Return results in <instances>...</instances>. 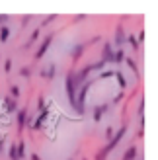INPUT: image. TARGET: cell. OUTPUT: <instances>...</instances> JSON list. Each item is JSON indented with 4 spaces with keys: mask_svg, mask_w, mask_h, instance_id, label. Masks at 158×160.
<instances>
[{
    "mask_svg": "<svg viewBox=\"0 0 158 160\" xmlns=\"http://www.w3.org/2000/svg\"><path fill=\"white\" fill-rule=\"evenodd\" d=\"M125 135H127V125H121L119 129H117V133H113V137L107 141V145H106V147H101L98 152H96V160H106V158L117 148V145H119V142L123 141Z\"/></svg>",
    "mask_w": 158,
    "mask_h": 160,
    "instance_id": "1",
    "label": "cell"
},
{
    "mask_svg": "<svg viewBox=\"0 0 158 160\" xmlns=\"http://www.w3.org/2000/svg\"><path fill=\"white\" fill-rule=\"evenodd\" d=\"M92 84H94V80L90 78V80H86L84 84L78 86V90H76V108H74V111L78 115H84V111H86V96H88Z\"/></svg>",
    "mask_w": 158,
    "mask_h": 160,
    "instance_id": "2",
    "label": "cell"
},
{
    "mask_svg": "<svg viewBox=\"0 0 158 160\" xmlns=\"http://www.w3.org/2000/svg\"><path fill=\"white\" fill-rule=\"evenodd\" d=\"M76 90H78V86H76V80H74V70H70L65 76V92H67L68 103L72 109L76 108Z\"/></svg>",
    "mask_w": 158,
    "mask_h": 160,
    "instance_id": "3",
    "label": "cell"
},
{
    "mask_svg": "<svg viewBox=\"0 0 158 160\" xmlns=\"http://www.w3.org/2000/svg\"><path fill=\"white\" fill-rule=\"evenodd\" d=\"M51 41H53V33H49V35H45L43 37V41H41V45H39V49L35 51V61H41L43 57H45V53L49 51V47H51Z\"/></svg>",
    "mask_w": 158,
    "mask_h": 160,
    "instance_id": "4",
    "label": "cell"
},
{
    "mask_svg": "<svg viewBox=\"0 0 158 160\" xmlns=\"http://www.w3.org/2000/svg\"><path fill=\"white\" fill-rule=\"evenodd\" d=\"M16 123H18V133L23 131V127L29 125V117H27V109H18L16 111Z\"/></svg>",
    "mask_w": 158,
    "mask_h": 160,
    "instance_id": "5",
    "label": "cell"
},
{
    "mask_svg": "<svg viewBox=\"0 0 158 160\" xmlns=\"http://www.w3.org/2000/svg\"><path fill=\"white\" fill-rule=\"evenodd\" d=\"M47 117H49V108H45V109L41 111V113H39V115L35 117V121H33V123H29V127H31L33 131L41 129V127L45 125V121H47Z\"/></svg>",
    "mask_w": 158,
    "mask_h": 160,
    "instance_id": "6",
    "label": "cell"
},
{
    "mask_svg": "<svg viewBox=\"0 0 158 160\" xmlns=\"http://www.w3.org/2000/svg\"><path fill=\"white\" fill-rule=\"evenodd\" d=\"M90 72H92V70H90L88 67H84V68H80V70H74L76 86H80V84H84V82H86V80H90Z\"/></svg>",
    "mask_w": 158,
    "mask_h": 160,
    "instance_id": "7",
    "label": "cell"
},
{
    "mask_svg": "<svg viewBox=\"0 0 158 160\" xmlns=\"http://www.w3.org/2000/svg\"><path fill=\"white\" fill-rule=\"evenodd\" d=\"M125 39H127L125 28H123V26H117V28H115V35H113V43H115L117 49H121V45L125 43Z\"/></svg>",
    "mask_w": 158,
    "mask_h": 160,
    "instance_id": "8",
    "label": "cell"
},
{
    "mask_svg": "<svg viewBox=\"0 0 158 160\" xmlns=\"http://www.w3.org/2000/svg\"><path fill=\"white\" fill-rule=\"evenodd\" d=\"M2 108L8 111V113H14V111H18V102L10 96H4L2 98Z\"/></svg>",
    "mask_w": 158,
    "mask_h": 160,
    "instance_id": "9",
    "label": "cell"
},
{
    "mask_svg": "<svg viewBox=\"0 0 158 160\" xmlns=\"http://www.w3.org/2000/svg\"><path fill=\"white\" fill-rule=\"evenodd\" d=\"M106 111H107V103H104V106H94V113H92L94 123H100Z\"/></svg>",
    "mask_w": 158,
    "mask_h": 160,
    "instance_id": "10",
    "label": "cell"
},
{
    "mask_svg": "<svg viewBox=\"0 0 158 160\" xmlns=\"http://www.w3.org/2000/svg\"><path fill=\"white\" fill-rule=\"evenodd\" d=\"M137 156H139V148L131 145V147L123 152V158H121V160H137Z\"/></svg>",
    "mask_w": 158,
    "mask_h": 160,
    "instance_id": "11",
    "label": "cell"
},
{
    "mask_svg": "<svg viewBox=\"0 0 158 160\" xmlns=\"http://www.w3.org/2000/svg\"><path fill=\"white\" fill-rule=\"evenodd\" d=\"M39 74H41L43 78H47V80H53L55 76H57V67H55V65H49L45 70H41Z\"/></svg>",
    "mask_w": 158,
    "mask_h": 160,
    "instance_id": "12",
    "label": "cell"
},
{
    "mask_svg": "<svg viewBox=\"0 0 158 160\" xmlns=\"http://www.w3.org/2000/svg\"><path fill=\"white\" fill-rule=\"evenodd\" d=\"M111 55H113L111 43H106V45H104V51H101V61H104V62H109V61H111Z\"/></svg>",
    "mask_w": 158,
    "mask_h": 160,
    "instance_id": "13",
    "label": "cell"
},
{
    "mask_svg": "<svg viewBox=\"0 0 158 160\" xmlns=\"http://www.w3.org/2000/svg\"><path fill=\"white\" fill-rule=\"evenodd\" d=\"M39 33H41V29H39V28H35L33 31H31V35H29V39H27V43L23 45V49H29V47L33 45V43L37 41V39H39Z\"/></svg>",
    "mask_w": 158,
    "mask_h": 160,
    "instance_id": "14",
    "label": "cell"
},
{
    "mask_svg": "<svg viewBox=\"0 0 158 160\" xmlns=\"http://www.w3.org/2000/svg\"><path fill=\"white\" fill-rule=\"evenodd\" d=\"M84 51H86V43H78L74 49H72V59L74 61H80V57H82Z\"/></svg>",
    "mask_w": 158,
    "mask_h": 160,
    "instance_id": "15",
    "label": "cell"
},
{
    "mask_svg": "<svg viewBox=\"0 0 158 160\" xmlns=\"http://www.w3.org/2000/svg\"><path fill=\"white\" fill-rule=\"evenodd\" d=\"M10 26H2L0 28V43H8V39H10Z\"/></svg>",
    "mask_w": 158,
    "mask_h": 160,
    "instance_id": "16",
    "label": "cell"
},
{
    "mask_svg": "<svg viewBox=\"0 0 158 160\" xmlns=\"http://www.w3.org/2000/svg\"><path fill=\"white\" fill-rule=\"evenodd\" d=\"M123 62H127V67H129V68H131V70H133V72H135L137 76L141 74V68H139V65H137V61H135V59L125 57V61H123Z\"/></svg>",
    "mask_w": 158,
    "mask_h": 160,
    "instance_id": "17",
    "label": "cell"
},
{
    "mask_svg": "<svg viewBox=\"0 0 158 160\" xmlns=\"http://www.w3.org/2000/svg\"><path fill=\"white\" fill-rule=\"evenodd\" d=\"M123 61H125V51L123 49H117V51H113L111 61H109V62H117V65H119V62H123Z\"/></svg>",
    "mask_w": 158,
    "mask_h": 160,
    "instance_id": "18",
    "label": "cell"
},
{
    "mask_svg": "<svg viewBox=\"0 0 158 160\" xmlns=\"http://www.w3.org/2000/svg\"><path fill=\"white\" fill-rule=\"evenodd\" d=\"M113 76H115V80H117V82H119V88H121V90H125V88H127V80H125L123 72H121V70H115V72H113Z\"/></svg>",
    "mask_w": 158,
    "mask_h": 160,
    "instance_id": "19",
    "label": "cell"
},
{
    "mask_svg": "<svg viewBox=\"0 0 158 160\" xmlns=\"http://www.w3.org/2000/svg\"><path fill=\"white\" fill-rule=\"evenodd\" d=\"M125 43H129V45L133 47V51H139V47H141V43L137 41V37H135V35H127V39H125Z\"/></svg>",
    "mask_w": 158,
    "mask_h": 160,
    "instance_id": "20",
    "label": "cell"
},
{
    "mask_svg": "<svg viewBox=\"0 0 158 160\" xmlns=\"http://www.w3.org/2000/svg\"><path fill=\"white\" fill-rule=\"evenodd\" d=\"M16 148H18V158H20V160H23V158H26V152H27V150H26V142L20 141L18 145H16Z\"/></svg>",
    "mask_w": 158,
    "mask_h": 160,
    "instance_id": "21",
    "label": "cell"
},
{
    "mask_svg": "<svg viewBox=\"0 0 158 160\" xmlns=\"http://www.w3.org/2000/svg\"><path fill=\"white\" fill-rule=\"evenodd\" d=\"M8 156H10V160H20L18 158V148H16V145H10V148H8Z\"/></svg>",
    "mask_w": 158,
    "mask_h": 160,
    "instance_id": "22",
    "label": "cell"
},
{
    "mask_svg": "<svg viewBox=\"0 0 158 160\" xmlns=\"http://www.w3.org/2000/svg\"><path fill=\"white\" fill-rule=\"evenodd\" d=\"M20 94H22V92H20V86H16V84L10 86V98L16 100V98H20Z\"/></svg>",
    "mask_w": 158,
    "mask_h": 160,
    "instance_id": "23",
    "label": "cell"
},
{
    "mask_svg": "<svg viewBox=\"0 0 158 160\" xmlns=\"http://www.w3.org/2000/svg\"><path fill=\"white\" fill-rule=\"evenodd\" d=\"M104 67H106V62H104V61H98V62H92V65H88L90 70H101Z\"/></svg>",
    "mask_w": 158,
    "mask_h": 160,
    "instance_id": "24",
    "label": "cell"
},
{
    "mask_svg": "<svg viewBox=\"0 0 158 160\" xmlns=\"http://www.w3.org/2000/svg\"><path fill=\"white\" fill-rule=\"evenodd\" d=\"M55 18H57V16H55V14H51V16H47V18H45L43 22H41V26H39V29H43L45 26H49L51 22H55Z\"/></svg>",
    "mask_w": 158,
    "mask_h": 160,
    "instance_id": "25",
    "label": "cell"
},
{
    "mask_svg": "<svg viewBox=\"0 0 158 160\" xmlns=\"http://www.w3.org/2000/svg\"><path fill=\"white\" fill-rule=\"evenodd\" d=\"M20 76H22V78H29V76H31V68H29V67H22V68H20Z\"/></svg>",
    "mask_w": 158,
    "mask_h": 160,
    "instance_id": "26",
    "label": "cell"
},
{
    "mask_svg": "<svg viewBox=\"0 0 158 160\" xmlns=\"http://www.w3.org/2000/svg\"><path fill=\"white\" fill-rule=\"evenodd\" d=\"M10 22V16H6V14H0V28L6 26V23Z\"/></svg>",
    "mask_w": 158,
    "mask_h": 160,
    "instance_id": "27",
    "label": "cell"
},
{
    "mask_svg": "<svg viewBox=\"0 0 158 160\" xmlns=\"http://www.w3.org/2000/svg\"><path fill=\"white\" fill-rule=\"evenodd\" d=\"M115 70H104V72H100V80L101 78H109V76H113Z\"/></svg>",
    "mask_w": 158,
    "mask_h": 160,
    "instance_id": "28",
    "label": "cell"
},
{
    "mask_svg": "<svg viewBox=\"0 0 158 160\" xmlns=\"http://www.w3.org/2000/svg\"><path fill=\"white\" fill-rule=\"evenodd\" d=\"M45 108H47V106H45V98H39V100H37V109L43 111Z\"/></svg>",
    "mask_w": 158,
    "mask_h": 160,
    "instance_id": "29",
    "label": "cell"
},
{
    "mask_svg": "<svg viewBox=\"0 0 158 160\" xmlns=\"http://www.w3.org/2000/svg\"><path fill=\"white\" fill-rule=\"evenodd\" d=\"M113 133H115V131H113V127H107V129H106V135H104V137H106V139L109 141V139L113 137Z\"/></svg>",
    "mask_w": 158,
    "mask_h": 160,
    "instance_id": "30",
    "label": "cell"
},
{
    "mask_svg": "<svg viewBox=\"0 0 158 160\" xmlns=\"http://www.w3.org/2000/svg\"><path fill=\"white\" fill-rule=\"evenodd\" d=\"M4 70H6V72H10V70H12V59H8L4 62Z\"/></svg>",
    "mask_w": 158,
    "mask_h": 160,
    "instance_id": "31",
    "label": "cell"
},
{
    "mask_svg": "<svg viewBox=\"0 0 158 160\" xmlns=\"http://www.w3.org/2000/svg\"><path fill=\"white\" fill-rule=\"evenodd\" d=\"M137 41H139V43H143V41H145V31H139V35H137Z\"/></svg>",
    "mask_w": 158,
    "mask_h": 160,
    "instance_id": "32",
    "label": "cell"
},
{
    "mask_svg": "<svg viewBox=\"0 0 158 160\" xmlns=\"http://www.w3.org/2000/svg\"><path fill=\"white\" fill-rule=\"evenodd\" d=\"M121 100H123V94H119V96H115V98L111 100V103H119Z\"/></svg>",
    "mask_w": 158,
    "mask_h": 160,
    "instance_id": "33",
    "label": "cell"
},
{
    "mask_svg": "<svg viewBox=\"0 0 158 160\" xmlns=\"http://www.w3.org/2000/svg\"><path fill=\"white\" fill-rule=\"evenodd\" d=\"M84 18H86V16H84V14H78V16H76V18H74V22H82Z\"/></svg>",
    "mask_w": 158,
    "mask_h": 160,
    "instance_id": "34",
    "label": "cell"
},
{
    "mask_svg": "<svg viewBox=\"0 0 158 160\" xmlns=\"http://www.w3.org/2000/svg\"><path fill=\"white\" fill-rule=\"evenodd\" d=\"M31 160H41V156H39L37 152H33V154H31Z\"/></svg>",
    "mask_w": 158,
    "mask_h": 160,
    "instance_id": "35",
    "label": "cell"
},
{
    "mask_svg": "<svg viewBox=\"0 0 158 160\" xmlns=\"http://www.w3.org/2000/svg\"><path fill=\"white\" fill-rule=\"evenodd\" d=\"M2 148H4V141H0V154H2Z\"/></svg>",
    "mask_w": 158,
    "mask_h": 160,
    "instance_id": "36",
    "label": "cell"
},
{
    "mask_svg": "<svg viewBox=\"0 0 158 160\" xmlns=\"http://www.w3.org/2000/svg\"><path fill=\"white\" fill-rule=\"evenodd\" d=\"M82 160H88V158H82Z\"/></svg>",
    "mask_w": 158,
    "mask_h": 160,
    "instance_id": "37",
    "label": "cell"
},
{
    "mask_svg": "<svg viewBox=\"0 0 158 160\" xmlns=\"http://www.w3.org/2000/svg\"><path fill=\"white\" fill-rule=\"evenodd\" d=\"M137 160H141V158H137Z\"/></svg>",
    "mask_w": 158,
    "mask_h": 160,
    "instance_id": "38",
    "label": "cell"
}]
</instances>
